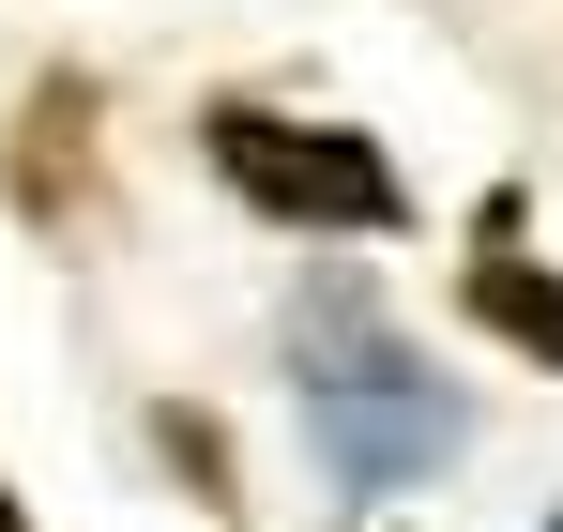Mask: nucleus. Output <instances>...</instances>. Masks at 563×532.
I'll list each match as a JSON object with an SVG mask.
<instances>
[{"instance_id": "6", "label": "nucleus", "mask_w": 563, "mask_h": 532, "mask_svg": "<svg viewBox=\"0 0 563 532\" xmlns=\"http://www.w3.org/2000/svg\"><path fill=\"white\" fill-rule=\"evenodd\" d=\"M549 532H563V518H549Z\"/></svg>"}, {"instance_id": "2", "label": "nucleus", "mask_w": 563, "mask_h": 532, "mask_svg": "<svg viewBox=\"0 0 563 532\" xmlns=\"http://www.w3.org/2000/svg\"><path fill=\"white\" fill-rule=\"evenodd\" d=\"M198 137H213V182H229L244 213H275V229H396V213H411V198H396V168H380V137H351V122L213 107Z\"/></svg>"}, {"instance_id": "1", "label": "nucleus", "mask_w": 563, "mask_h": 532, "mask_svg": "<svg viewBox=\"0 0 563 532\" xmlns=\"http://www.w3.org/2000/svg\"><path fill=\"white\" fill-rule=\"evenodd\" d=\"M305 426H320V472L351 502H380L457 456V396L366 320V289H335V304H305Z\"/></svg>"}, {"instance_id": "5", "label": "nucleus", "mask_w": 563, "mask_h": 532, "mask_svg": "<svg viewBox=\"0 0 563 532\" xmlns=\"http://www.w3.org/2000/svg\"><path fill=\"white\" fill-rule=\"evenodd\" d=\"M0 532H31V518H15V487H0Z\"/></svg>"}, {"instance_id": "3", "label": "nucleus", "mask_w": 563, "mask_h": 532, "mask_svg": "<svg viewBox=\"0 0 563 532\" xmlns=\"http://www.w3.org/2000/svg\"><path fill=\"white\" fill-rule=\"evenodd\" d=\"M457 304L503 335V351L563 365V274H549V259H518V198H487V229H472V259H457Z\"/></svg>"}, {"instance_id": "4", "label": "nucleus", "mask_w": 563, "mask_h": 532, "mask_svg": "<svg viewBox=\"0 0 563 532\" xmlns=\"http://www.w3.org/2000/svg\"><path fill=\"white\" fill-rule=\"evenodd\" d=\"M153 442H168V456H184V472H198V487H229V442H213V426H198V411H168V426H153Z\"/></svg>"}]
</instances>
